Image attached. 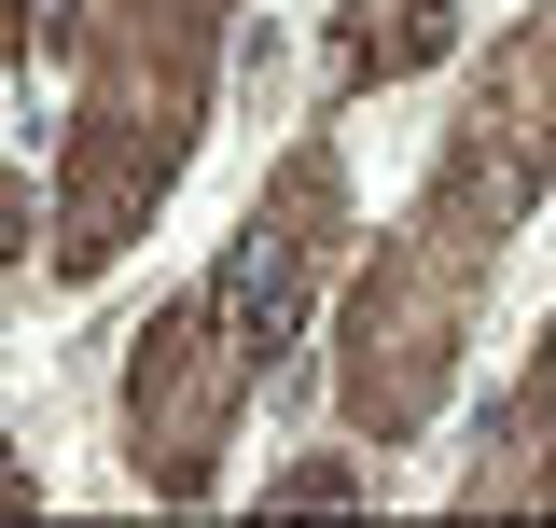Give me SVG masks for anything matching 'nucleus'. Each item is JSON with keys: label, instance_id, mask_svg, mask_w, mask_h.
Masks as SVG:
<instances>
[{"label": "nucleus", "instance_id": "f257e3e1", "mask_svg": "<svg viewBox=\"0 0 556 528\" xmlns=\"http://www.w3.org/2000/svg\"><path fill=\"white\" fill-rule=\"evenodd\" d=\"M223 334H237V362H265L278 334H292V264H278L265 237H251V251L223 264Z\"/></svg>", "mask_w": 556, "mask_h": 528}]
</instances>
